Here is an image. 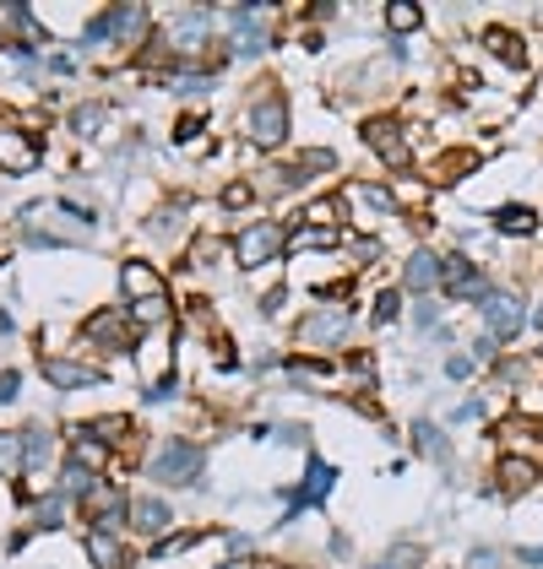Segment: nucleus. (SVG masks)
Returning <instances> with one entry per match:
<instances>
[{
	"label": "nucleus",
	"mask_w": 543,
	"mask_h": 569,
	"mask_svg": "<svg viewBox=\"0 0 543 569\" xmlns=\"http://www.w3.org/2000/svg\"><path fill=\"white\" fill-rule=\"evenodd\" d=\"M288 250V233H283V222H250L239 239H234V261L245 266V271H256V266H267L272 256H283Z\"/></svg>",
	"instance_id": "f257e3e1"
},
{
	"label": "nucleus",
	"mask_w": 543,
	"mask_h": 569,
	"mask_svg": "<svg viewBox=\"0 0 543 569\" xmlns=\"http://www.w3.org/2000/svg\"><path fill=\"white\" fill-rule=\"evenodd\" d=\"M152 478L158 482H196L201 478V450L185 445V439H169V445L152 456Z\"/></svg>",
	"instance_id": "f03ea898"
},
{
	"label": "nucleus",
	"mask_w": 543,
	"mask_h": 569,
	"mask_svg": "<svg viewBox=\"0 0 543 569\" xmlns=\"http://www.w3.org/2000/svg\"><path fill=\"white\" fill-rule=\"evenodd\" d=\"M147 33V6H115V11H103L98 22L88 28V44L98 39H120V44H131Z\"/></svg>",
	"instance_id": "7ed1b4c3"
},
{
	"label": "nucleus",
	"mask_w": 543,
	"mask_h": 569,
	"mask_svg": "<svg viewBox=\"0 0 543 569\" xmlns=\"http://www.w3.org/2000/svg\"><path fill=\"white\" fill-rule=\"evenodd\" d=\"M245 136H250L256 147H283V136H288V109H283V98H261V103L245 114Z\"/></svg>",
	"instance_id": "20e7f679"
},
{
	"label": "nucleus",
	"mask_w": 543,
	"mask_h": 569,
	"mask_svg": "<svg viewBox=\"0 0 543 569\" xmlns=\"http://www.w3.org/2000/svg\"><path fill=\"white\" fill-rule=\"evenodd\" d=\"M82 505H88L92 531H109V526H115L120 516H126V510H131V499H126V493H120L115 482H98V488H92V493L82 499Z\"/></svg>",
	"instance_id": "39448f33"
},
{
	"label": "nucleus",
	"mask_w": 543,
	"mask_h": 569,
	"mask_svg": "<svg viewBox=\"0 0 543 569\" xmlns=\"http://www.w3.org/2000/svg\"><path fill=\"white\" fill-rule=\"evenodd\" d=\"M120 288H126V299H131V305L169 299V293H164V277H158L147 261H126V266H120Z\"/></svg>",
	"instance_id": "423d86ee"
},
{
	"label": "nucleus",
	"mask_w": 543,
	"mask_h": 569,
	"mask_svg": "<svg viewBox=\"0 0 543 569\" xmlns=\"http://www.w3.org/2000/svg\"><path fill=\"white\" fill-rule=\"evenodd\" d=\"M88 337H98L103 348L126 352L136 342V337H131V309H103V315H92V320H88Z\"/></svg>",
	"instance_id": "0eeeda50"
},
{
	"label": "nucleus",
	"mask_w": 543,
	"mask_h": 569,
	"mask_svg": "<svg viewBox=\"0 0 543 569\" xmlns=\"http://www.w3.org/2000/svg\"><path fill=\"white\" fill-rule=\"evenodd\" d=\"M484 326H490V337L511 342V337L522 331V305H516L511 293H490V299H484Z\"/></svg>",
	"instance_id": "6e6552de"
},
{
	"label": "nucleus",
	"mask_w": 543,
	"mask_h": 569,
	"mask_svg": "<svg viewBox=\"0 0 543 569\" xmlns=\"http://www.w3.org/2000/svg\"><path fill=\"white\" fill-rule=\"evenodd\" d=\"M299 337L310 342V348H326V342H343L348 337V309H316L305 326H299Z\"/></svg>",
	"instance_id": "1a4fd4ad"
},
{
	"label": "nucleus",
	"mask_w": 543,
	"mask_h": 569,
	"mask_svg": "<svg viewBox=\"0 0 543 569\" xmlns=\"http://www.w3.org/2000/svg\"><path fill=\"white\" fill-rule=\"evenodd\" d=\"M364 141L392 163V169H407V141H403V126H392V120H369L364 126Z\"/></svg>",
	"instance_id": "9d476101"
},
{
	"label": "nucleus",
	"mask_w": 543,
	"mask_h": 569,
	"mask_svg": "<svg viewBox=\"0 0 543 569\" xmlns=\"http://www.w3.org/2000/svg\"><path fill=\"white\" fill-rule=\"evenodd\" d=\"M0 163H6L11 174H33V169H39V141L22 131H0Z\"/></svg>",
	"instance_id": "9b49d317"
},
{
	"label": "nucleus",
	"mask_w": 543,
	"mask_h": 569,
	"mask_svg": "<svg viewBox=\"0 0 543 569\" xmlns=\"http://www.w3.org/2000/svg\"><path fill=\"white\" fill-rule=\"evenodd\" d=\"M45 375H49V386H60V391L109 386V380H103V369H82V363H66V358H45Z\"/></svg>",
	"instance_id": "f8f14e48"
},
{
	"label": "nucleus",
	"mask_w": 543,
	"mask_h": 569,
	"mask_svg": "<svg viewBox=\"0 0 543 569\" xmlns=\"http://www.w3.org/2000/svg\"><path fill=\"white\" fill-rule=\"evenodd\" d=\"M441 282H446L452 293H462V299H478V305L490 299V288H484V277H478L473 266L462 261V256H446V261H441Z\"/></svg>",
	"instance_id": "ddd939ff"
},
{
	"label": "nucleus",
	"mask_w": 543,
	"mask_h": 569,
	"mask_svg": "<svg viewBox=\"0 0 543 569\" xmlns=\"http://www.w3.org/2000/svg\"><path fill=\"white\" fill-rule=\"evenodd\" d=\"M332 482H337V472H332L326 461H310V472H305V482H299V493H294V505H288V510L299 516L305 505H320V499L332 493Z\"/></svg>",
	"instance_id": "4468645a"
},
{
	"label": "nucleus",
	"mask_w": 543,
	"mask_h": 569,
	"mask_svg": "<svg viewBox=\"0 0 543 569\" xmlns=\"http://www.w3.org/2000/svg\"><path fill=\"white\" fill-rule=\"evenodd\" d=\"M348 201L364 207V212H375V218H392V212H397V196H392L386 184H354V190H348Z\"/></svg>",
	"instance_id": "2eb2a0df"
},
{
	"label": "nucleus",
	"mask_w": 543,
	"mask_h": 569,
	"mask_svg": "<svg viewBox=\"0 0 543 569\" xmlns=\"http://www.w3.org/2000/svg\"><path fill=\"white\" fill-rule=\"evenodd\" d=\"M131 521H136V531H147V537H158V531H169V505L164 499H136L131 505Z\"/></svg>",
	"instance_id": "dca6fc26"
},
{
	"label": "nucleus",
	"mask_w": 543,
	"mask_h": 569,
	"mask_svg": "<svg viewBox=\"0 0 543 569\" xmlns=\"http://www.w3.org/2000/svg\"><path fill=\"white\" fill-rule=\"evenodd\" d=\"M533 482H539V467H533L527 456H505V461H500V488H505V493H522V488H533Z\"/></svg>",
	"instance_id": "f3484780"
},
{
	"label": "nucleus",
	"mask_w": 543,
	"mask_h": 569,
	"mask_svg": "<svg viewBox=\"0 0 543 569\" xmlns=\"http://www.w3.org/2000/svg\"><path fill=\"white\" fill-rule=\"evenodd\" d=\"M403 282L413 288V293L435 288V282H441V261H435V256H413V261L403 266Z\"/></svg>",
	"instance_id": "a211bd4d"
},
{
	"label": "nucleus",
	"mask_w": 543,
	"mask_h": 569,
	"mask_svg": "<svg viewBox=\"0 0 543 569\" xmlns=\"http://www.w3.org/2000/svg\"><path fill=\"white\" fill-rule=\"evenodd\" d=\"M495 222H500V233H516V239L539 233V212H533V207H500Z\"/></svg>",
	"instance_id": "6ab92c4d"
},
{
	"label": "nucleus",
	"mask_w": 543,
	"mask_h": 569,
	"mask_svg": "<svg viewBox=\"0 0 543 569\" xmlns=\"http://www.w3.org/2000/svg\"><path fill=\"white\" fill-rule=\"evenodd\" d=\"M332 244H337V228H316V222L288 233V250H332Z\"/></svg>",
	"instance_id": "aec40b11"
},
{
	"label": "nucleus",
	"mask_w": 543,
	"mask_h": 569,
	"mask_svg": "<svg viewBox=\"0 0 543 569\" xmlns=\"http://www.w3.org/2000/svg\"><path fill=\"white\" fill-rule=\"evenodd\" d=\"M28 467V445L17 435H0V478H17Z\"/></svg>",
	"instance_id": "412c9836"
},
{
	"label": "nucleus",
	"mask_w": 543,
	"mask_h": 569,
	"mask_svg": "<svg viewBox=\"0 0 543 569\" xmlns=\"http://www.w3.org/2000/svg\"><path fill=\"white\" fill-rule=\"evenodd\" d=\"M484 44L495 49L505 66H522V60H527V49L516 44V33H505V28H490V33H484Z\"/></svg>",
	"instance_id": "4be33fe9"
},
{
	"label": "nucleus",
	"mask_w": 543,
	"mask_h": 569,
	"mask_svg": "<svg viewBox=\"0 0 543 569\" xmlns=\"http://www.w3.org/2000/svg\"><path fill=\"white\" fill-rule=\"evenodd\" d=\"M88 553H92V565H98V569H120V542H115L109 531H92Z\"/></svg>",
	"instance_id": "5701e85b"
},
{
	"label": "nucleus",
	"mask_w": 543,
	"mask_h": 569,
	"mask_svg": "<svg viewBox=\"0 0 543 569\" xmlns=\"http://www.w3.org/2000/svg\"><path fill=\"white\" fill-rule=\"evenodd\" d=\"M386 22H392V33H413V28L424 22V11L407 6V0H397V6H386Z\"/></svg>",
	"instance_id": "b1692460"
},
{
	"label": "nucleus",
	"mask_w": 543,
	"mask_h": 569,
	"mask_svg": "<svg viewBox=\"0 0 543 569\" xmlns=\"http://www.w3.org/2000/svg\"><path fill=\"white\" fill-rule=\"evenodd\" d=\"M88 435L98 439V445H103V439L115 445V439H126V418H103V423H88Z\"/></svg>",
	"instance_id": "393cba45"
},
{
	"label": "nucleus",
	"mask_w": 543,
	"mask_h": 569,
	"mask_svg": "<svg viewBox=\"0 0 543 569\" xmlns=\"http://www.w3.org/2000/svg\"><path fill=\"white\" fill-rule=\"evenodd\" d=\"M305 218L316 222V228H337V218H343V212H337V201H316V207H310Z\"/></svg>",
	"instance_id": "a878e982"
},
{
	"label": "nucleus",
	"mask_w": 543,
	"mask_h": 569,
	"mask_svg": "<svg viewBox=\"0 0 543 569\" xmlns=\"http://www.w3.org/2000/svg\"><path fill=\"white\" fill-rule=\"evenodd\" d=\"M71 126H77L82 136L98 131V126H103V109H98V103H88V109H77V114H71Z\"/></svg>",
	"instance_id": "bb28decb"
},
{
	"label": "nucleus",
	"mask_w": 543,
	"mask_h": 569,
	"mask_svg": "<svg viewBox=\"0 0 543 569\" xmlns=\"http://www.w3.org/2000/svg\"><path fill=\"white\" fill-rule=\"evenodd\" d=\"M397 309H403V293H381V305H375V320H381V326H392V320H397Z\"/></svg>",
	"instance_id": "cd10ccee"
},
{
	"label": "nucleus",
	"mask_w": 543,
	"mask_h": 569,
	"mask_svg": "<svg viewBox=\"0 0 543 569\" xmlns=\"http://www.w3.org/2000/svg\"><path fill=\"white\" fill-rule=\"evenodd\" d=\"M17 391H22V375L6 369V375H0V401H17Z\"/></svg>",
	"instance_id": "c85d7f7f"
},
{
	"label": "nucleus",
	"mask_w": 543,
	"mask_h": 569,
	"mask_svg": "<svg viewBox=\"0 0 543 569\" xmlns=\"http://www.w3.org/2000/svg\"><path fill=\"white\" fill-rule=\"evenodd\" d=\"M196 136H201V120H196V114H185L180 126H175V141L185 147V141H196Z\"/></svg>",
	"instance_id": "c756f323"
},
{
	"label": "nucleus",
	"mask_w": 543,
	"mask_h": 569,
	"mask_svg": "<svg viewBox=\"0 0 543 569\" xmlns=\"http://www.w3.org/2000/svg\"><path fill=\"white\" fill-rule=\"evenodd\" d=\"M418 445H424L430 456H441V435H435V423H418Z\"/></svg>",
	"instance_id": "7c9ffc66"
},
{
	"label": "nucleus",
	"mask_w": 543,
	"mask_h": 569,
	"mask_svg": "<svg viewBox=\"0 0 543 569\" xmlns=\"http://www.w3.org/2000/svg\"><path fill=\"white\" fill-rule=\"evenodd\" d=\"M224 201H228V207H245V201H250V184H228Z\"/></svg>",
	"instance_id": "2f4dec72"
},
{
	"label": "nucleus",
	"mask_w": 543,
	"mask_h": 569,
	"mask_svg": "<svg viewBox=\"0 0 543 569\" xmlns=\"http://www.w3.org/2000/svg\"><path fill=\"white\" fill-rule=\"evenodd\" d=\"M467 369H473L467 358H452V363H446V375H452V380H467Z\"/></svg>",
	"instance_id": "473e14b6"
},
{
	"label": "nucleus",
	"mask_w": 543,
	"mask_h": 569,
	"mask_svg": "<svg viewBox=\"0 0 543 569\" xmlns=\"http://www.w3.org/2000/svg\"><path fill=\"white\" fill-rule=\"evenodd\" d=\"M522 565H543V548H522Z\"/></svg>",
	"instance_id": "72a5a7b5"
}]
</instances>
